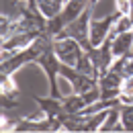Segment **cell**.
<instances>
[{
  "label": "cell",
  "instance_id": "1",
  "mask_svg": "<svg viewBox=\"0 0 133 133\" xmlns=\"http://www.w3.org/2000/svg\"><path fill=\"white\" fill-rule=\"evenodd\" d=\"M55 57L66 64V66H72V68H78V62H80V49L76 45V41L72 39H64V41H57L55 43Z\"/></svg>",
  "mask_w": 133,
  "mask_h": 133
},
{
  "label": "cell",
  "instance_id": "2",
  "mask_svg": "<svg viewBox=\"0 0 133 133\" xmlns=\"http://www.w3.org/2000/svg\"><path fill=\"white\" fill-rule=\"evenodd\" d=\"M131 45H133V33H131V31H127V33H119V35H117V39L113 41V47H111L113 57H123L127 51L131 49Z\"/></svg>",
  "mask_w": 133,
  "mask_h": 133
},
{
  "label": "cell",
  "instance_id": "3",
  "mask_svg": "<svg viewBox=\"0 0 133 133\" xmlns=\"http://www.w3.org/2000/svg\"><path fill=\"white\" fill-rule=\"evenodd\" d=\"M86 4H88V0H70L66 10H64V25H70L72 21H76L80 15H84L82 10L86 8Z\"/></svg>",
  "mask_w": 133,
  "mask_h": 133
},
{
  "label": "cell",
  "instance_id": "4",
  "mask_svg": "<svg viewBox=\"0 0 133 133\" xmlns=\"http://www.w3.org/2000/svg\"><path fill=\"white\" fill-rule=\"evenodd\" d=\"M62 4H64V0H37V8H39V12L45 15V17L59 15Z\"/></svg>",
  "mask_w": 133,
  "mask_h": 133
},
{
  "label": "cell",
  "instance_id": "5",
  "mask_svg": "<svg viewBox=\"0 0 133 133\" xmlns=\"http://www.w3.org/2000/svg\"><path fill=\"white\" fill-rule=\"evenodd\" d=\"M121 94H123V102H133V74L125 76V80L121 82Z\"/></svg>",
  "mask_w": 133,
  "mask_h": 133
},
{
  "label": "cell",
  "instance_id": "6",
  "mask_svg": "<svg viewBox=\"0 0 133 133\" xmlns=\"http://www.w3.org/2000/svg\"><path fill=\"white\" fill-rule=\"evenodd\" d=\"M121 123L125 129H133V104L121 109Z\"/></svg>",
  "mask_w": 133,
  "mask_h": 133
},
{
  "label": "cell",
  "instance_id": "7",
  "mask_svg": "<svg viewBox=\"0 0 133 133\" xmlns=\"http://www.w3.org/2000/svg\"><path fill=\"white\" fill-rule=\"evenodd\" d=\"M129 18L133 21V0H129Z\"/></svg>",
  "mask_w": 133,
  "mask_h": 133
}]
</instances>
